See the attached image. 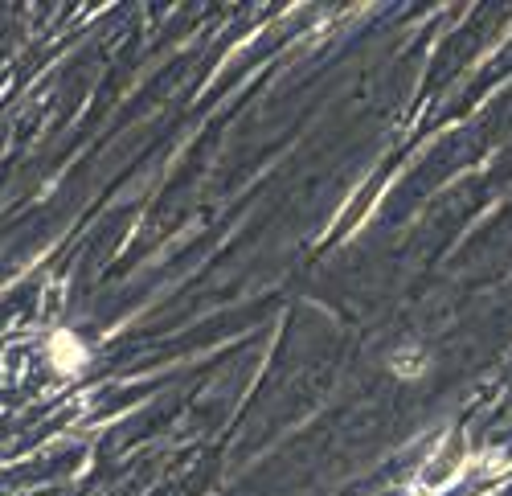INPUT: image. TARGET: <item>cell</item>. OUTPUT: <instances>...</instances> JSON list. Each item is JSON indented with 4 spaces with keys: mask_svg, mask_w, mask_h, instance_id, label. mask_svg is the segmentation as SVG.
Here are the masks:
<instances>
[{
    "mask_svg": "<svg viewBox=\"0 0 512 496\" xmlns=\"http://www.w3.org/2000/svg\"><path fill=\"white\" fill-rule=\"evenodd\" d=\"M50 365L66 378L82 374V369H87V345H82L70 328H58V333L50 337Z\"/></svg>",
    "mask_w": 512,
    "mask_h": 496,
    "instance_id": "6da1fadb",
    "label": "cell"
},
{
    "mask_svg": "<svg viewBox=\"0 0 512 496\" xmlns=\"http://www.w3.org/2000/svg\"><path fill=\"white\" fill-rule=\"evenodd\" d=\"M390 365H394L398 378H418V374H426V353L422 349H398L390 357Z\"/></svg>",
    "mask_w": 512,
    "mask_h": 496,
    "instance_id": "7a4b0ae2",
    "label": "cell"
}]
</instances>
